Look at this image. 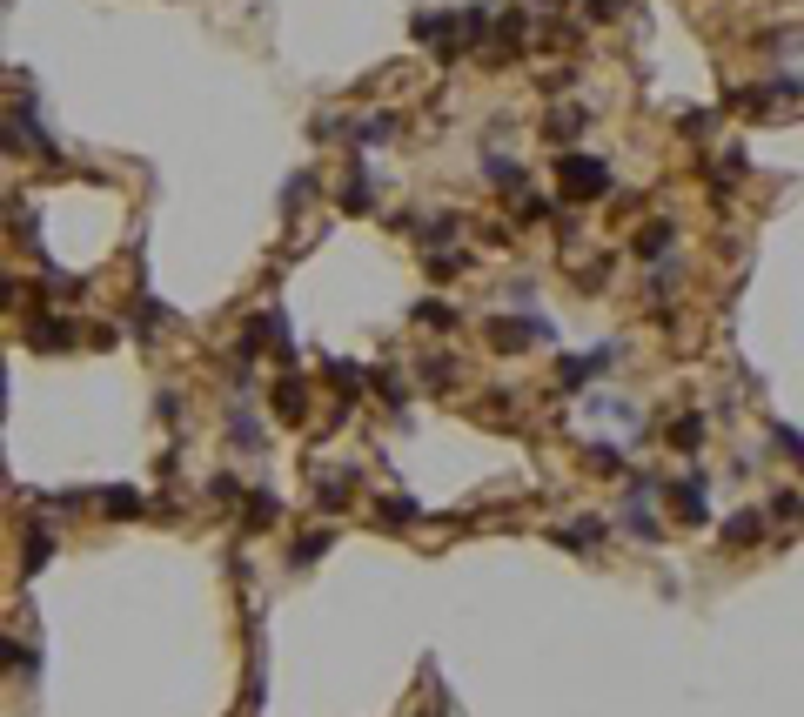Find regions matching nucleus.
<instances>
[{
  "instance_id": "obj_11",
  "label": "nucleus",
  "mask_w": 804,
  "mask_h": 717,
  "mask_svg": "<svg viewBox=\"0 0 804 717\" xmlns=\"http://www.w3.org/2000/svg\"><path fill=\"white\" fill-rule=\"evenodd\" d=\"M335 202L349 208V215H362V208L376 202V188H369V168H349V175H342V188H335Z\"/></svg>"
},
{
  "instance_id": "obj_10",
  "label": "nucleus",
  "mask_w": 804,
  "mask_h": 717,
  "mask_svg": "<svg viewBox=\"0 0 804 717\" xmlns=\"http://www.w3.org/2000/svg\"><path fill=\"white\" fill-rule=\"evenodd\" d=\"M717 537L731 543V550H751V543L764 537V510H737V516H724V530Z\"/></svg>"
},
{
  "instance_id": "obj_12",
  "label": "nucleus",
  "mask_w": 804,
  "mask_h": 717,
  "mask_svg": "<svg viewBox=\"0 0 804 717\" xmlns=\"http://www.w3.org/2000/svg\"><path fill=\"white\" fill-rule=\"evenodd\" d=\"M101 510H108L114 523H128V516H141V510H148V496H141V490H128V483H114V490H101Z\"/></svg>"
},
{
  "instance_id": "obj_24",
  "label": "nucleus",
  "mask_w": 804,
  "mask_h": 717,
  "mask_svg": "<svg viewBox=\"0 0 804 717\" xmlns=\"http://www.w3.org/2000/svg\"><path fill=\"white\" fill-rule=\"evenodd\" d=\"M382 523H416V503L409 496H382Z\"/></svg>"
},
{
  "instance_id": "obj_25",
  "label": "nucleus",
  "mask_w": 804,
  "mask_h": 717,
  "mask_svg": "<svg viewBox=\"0 0 804 717\" xmlns=\"http://www.w3.org/2000/svg\"><path fill=\"white\" fill-rule=\"evenodd\" d=\"M429 275H436V282H449V275H463V255H449V248H436V255H429Z\"/></svg>"
},
{
  "instance_id": "obj_26",
  "label": "nucleus",
  "mask_w": 804,
  "mask_h": 717,
  "mask_svg": "<svg viewBox=\"0 0 804 717\" xmlns=\"http://www.w3.org/2000/svg\"><path fill=\"white\" fill-rule=\"evenodd\" d=\"M155 416H161V423H181V396H175V389H161V403H155Z\"/></svg>"
},
{
  "instance_id": "obj_4",
  "label": "nucleus",
  "mask_w": 804,
  "mask_h": 717,
  "mask_svg": "<svg viewBox=\"0 0 804 717\" xmlns=\"http://www.w3.org/2000/svg\"><path fill=\"white\" fill-rule=\"evenodd\" d=\"M664 496L677 503V516H684V523H711V510H704V496H711V483H704V470L677 476V483H670Z\"/></svg>"
},
{
  "instance_id": "obj_13",
  "label": "nucleus",
  "mask_w": 804,
  "mask_h": 717,
  "mask_svg": "<svg viewBox=\"0 0 804 717\" xmlns=\"http://www.w3.org/2000/svg\"><path fill=\"white\" fill-rule=\"evenodd\" d=\"M543 135L557 141V148H563V141H577L583 135V108H577V101H570V108H550V114H543Z\"/></svg>"
},
{
  "instance_id": "obj_2",
  "label": "nucleus",
  "mask_w": 804,
  "mask_h": 717,
  "mask_svg": "<svg viewBox=\"0 0 804 717\" xmlns=\"http://www.w3.org/2000/svg\"><path fill=\"white\" fill-rule=\"evenodd\" d=\"M650 490H657V476H637V483L617 496V523H624L637 543H657V537H664V523H657V510H650Z\"/></svg>"
},
{
  "instance_id": "obj_29",
  "label": "nucleus",
  "mask_w": 804,
  "mask_h": 717,
  "mask_svg": "<svg viewBox=\"0 0 804 717\" xmlns=\"http://www.w3.org/2000/svg\"><path fill=\"white\" fill-rule=\"evenodd\" d=\"M429 717H436V711H429Z\"/></svg>"
},
{
  "instance_id": "obj_3",
  "label": "nucleus",
  "mask_w": 804,
  "mask_h": 717,
  "mask_svg": "<svg viewBox=\"0 0 804 717\" xmlns=\"http://www.w3.org/2000/svg\"><path fill=\"white\" fill-rule=\"evenodd\" d=\"M309 376H275L268 389V409H275V423H309Z\"/></svg>"
},
{
  "instance_id": "obj_1",
  "label": "nucleus",
  "mask_w": 804,
  "mask_h": 717,
  "mask_svg": "<svg viewBox=\"0 0 804 717\" xmlns=\"http://www.w3.org/2000/svg\"><path fill=\"white\" fill-rule=\"evenodd\" d=\"M557 188H563V202H597V195H610V168L597 155H563Z\"/></svg>"
},
{
  "instance_id": "obj_18",
  "label": "nucleus",
  "mask_w": 804,
  "mask_h": 717,
  "mask_svg": "<svg viewBox=\"0 0 804 717\" xmlns=\"http://www.w3.org/2000/svg\"><path fill=\"white\" fill-rule=\"evenodd\" d=\"M322 550H329V530H309V537H302V543L289 550V563H295V570H309V563L322 557Z\"/></svg>"
},
{
  "instance_id": "obj_9",
  "label": "nucleus",
  "mask_w": 804,
  "mask_h": 717,
  "mask_svg": "<svg viewBox=\"0 0 804 717\" xmlns=\"http://www.w3.org/2000/svg\"><path fill=\"white\" fill-rule=\"evenodd\" d=\"M228 443L242 449V456H262V423H255L242 403H228Z\"/></svg>"
},
{
  "instance_id": "obj_16",
  "label": "nucleus",
  "mask_w": 804,
  "mask_h": 717,
  "mask_svg": "<svg viewBox=\"0 0 804 717\" xmlns=\"http://www.w3.org/2000/svg\"><path fill=\"white\" fill-rule=\"evenodd\" d=\"M697 443H704V416H677V423H670V449H677V456H697Z\"/></svg>"
},
{
  "instance_id": "obj_7",
  "label": "nucleus",
  "mask_w": 804,
  "mask_h": 717,
  "mask_svg": "<svg viewBox=\"0 0 804 717\" xmlns=\"http://www.w3.org/2000/svg\"><path fill=\"white\" fill-rule=\"evenodd\" d=\"M670 242H677V222H644L630 235V255H644V262H664Z\"/></svg>"
},
{
  "instance_id": "obj_28",
  "label": "nucleus",
  "mask_w": 804,
  "mask_h": 717,
  "mask_svg": "<svg viewBox=\"0 0 804 717\" xmlns=\"http://www.w3.org/2000/svg\"><path fill=\"white\" fill-rule=\"evenodd\" d=\"M550 7H563V0H550Z\"/></svg>"
},
{
  "instance_id": "obj_22",
  "label": "nucleus",
  "mask_w": 804,
  "mask_h": 717,
  "mask_svg": "<svg viewBox=\"0 0 804 717\" xmlns=\"http://www.w3.org/2000/svg\"><path fill=\"white\" fill-rule=\"evenodd\" d=\"M764 510H771V516H784V523H798V516H804V496H798V490H778L771 503H764Z\"/></svg>"
},
{
  "instance_id": "obj_23",
  "label": "nucleus",
  "mask_w": 804,
  "mask_h": 717,
  "mask_svg": "<svg viewBox=\"0 0 804 717\" xmlns=\"http://www.w3.org/2000/svg\"><path fill=\"white\" fill-rule=\"evenodd\" d=\"M309 195H315V175H295L289 188H282V208H289V215H295V208L309 202Z\"/></svg>"
},
{
  "instance_id": "obj_20",
  "label": "nucleus",
  "mask_w": 804,
  "mask_h": 717,
  "mask_svg": "<svg viewBox=\"0 0 804 717\" xmlns=\"http://www.w3.org/2000/svg\"><path fill=\"white\" fill-rule=\"evenodd\" d=\"M416 322H423V329H456V309H449V302H423Z\"/></svg>"
},
{
  "instance_id": "obj_6",
  "label": "nucleus",
  "mask_w": 804,
  "mask_h": 717,
  "mask_svg": "<svg viewBox=\"0 0 804 717\" xmlns=\"http://www.w3.org/2000/svg\"><path fill=\"white\" fill-rule=\"evenodd\" d=\"M490 336H496V349H536V342H550V322L543 315H516V322H496Z\"/></svg>"
},
{
  "instance_id": "obj_19",
  "label": "nucleus",
  "mask_w": 804,
  "mask_h": 717,
  "mask_svg": "<svg viewBox=\"0 0 804 717\" xmlns=\"http://www.w3.org/2000/svg\"><path fill=\"white\" fill-rule=\"evenodd\" d=\"M771 443H778V456H784V463H798V470H804V436H798V429L771 423Z\"/></svg>"
},
{
  "instance_id": "obj_21",
  "label": "nucleus",
  "mask_w": 804,
  "mask_h": 717,
  "mask_svg": "<svg viewBox=\"0 0 804 717\" xmlns=\"http://www.w3.org/2000/svg\"><path fill=\"white\" fill-rule=\"evenodd\" d=\"M0 664H7V671H27V677H34V650H21L14 637H0Z\"/></svg>"
},
{
  "instance_id": "obj_5",
  "label": "nucleus",
  "mask_w": 804,
  "mask_h": 717,
  "mask_svg": "<svg viewBox=\"0 0 804 717\" xmlns=\"http://www.w3.org/2000/svg\"><path fill=\"white\" fill-rule=\"evenodd\" d=\"M74 336H81V322H74V315H34V322H27V342H34L41 356H54V349H67Z\"/></svg>"
},
{
  "instance_id": "obj_27",
  "label": "nucleus",
  "mask_w": 804,
  "mask_h": 717,
  "mask_svg": "<svg viewBox=\"0 0 804 717\" xmlns=\"http://www.w3.org/2000/svg\"><path fill=\"white\" fill-rule=\"evenodd\" d=\"M610 14H624V0H590V21H610Z\"/></svg>"
},
{
  "instance_id": "obj_17",
  "label": "nucleus",
  "mask_w": 804,
  "mask_h": 717,
  "mask_svg": "<svg viewBox=\"0 0 804 717\" xmlns=\"http://www.w3.org/2000/svg\"><path fill=\"white\" fill-rule=\"evenodd\" d=\"M275 516H282V503H275L268 490H255V496H248V530H268Z\"/></svg>"
},
{
  "instance_id": "obj_8",
  "label": "nucleus",
  "mask_w": 804,
  "mask_h": 717,
  "mask_svg": "<svg viewBox=\"0 0 804 717\" xmlns=\"http://www.w3.org/2000/svg\"><path fill=\"white\" fill-rule=\"evenodd\" d=\"M349 496H356V470H322L315 476V503H322V510H349Z\"/></svg>"
},
{
  "instance_id": "obj_14",
  "label": "nucleus",
  "mask_w": 804,
  "mask_h": 717,
  "mask_svg": "<svg viewBox=\"0 0 804 717\" xmlns=\"http://www.w3.org/2000/svg\"><path fill=\"white\" fill-rule=\"evenodd\" d=\"M557 543H563V550H597L603 523H597V516H577V523H563V530H557Z\"/></svg>"
},
{
  "instance_id": "obj_15",
  "label": "nucleus",
  "mask_w": 804,
  "mask_h": 717,
  "mask_svg": "<svg viewBox=\"0 0 804 717\" xmlns=\"http://www.w3.org/2000/svg\"><path fill=\"white\" fill-rule=\"evenodd\" d=\"M47 557H54V530H47V523H34V530L21 537V570H41Z\"/></svg>"
}]
</instances>
